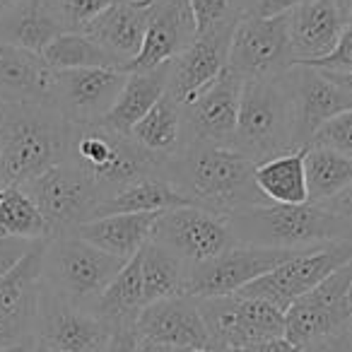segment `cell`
<instances>
[{
  "instance_id": "obj_13",
  "label": "cell",
  "mask_w": 352,
  "mask_h": 352,
  "mask_svg": "<svg viewBox=\"0 0 352 352\" xmlns=\"http://www.w3.org/2000/svg\"><path fill=\"white\" fill-rule=\"evenodd\" d=\"M297 254H302V251H280L236 244L230 251L220 254L217 258L188 268L184 294L196 299L236 294L246 285L263 278L265 273L275 270L278 265H283L285 261H289Z\"/></svg>"
},
{
  "instance_id": "obj_55",
  "label": "cell",
  "mask_w": 352,
  "mask_h": 352,
  "mask_svg": "<svg viewBox=\"0 0 352 352\" xmlns=\"http://www.w3.org/2000/svg\"><path fill=\"white\" fill-rule=\"evenodd\" d=\"M350 307H352V292H350Z\"/></svg>"
},
{
  "instance_id": "obj_44",
  "label": "cell",
  "mask_w": 352,
  "mask_h": 352,
  "mask_svg": "<svg viewBox=\"0 0 352 352\" xmlns=\"http://www.w3.org/2000/svg\"><path fill=\"white\" fill-rule=\"evenodd\" d=\"M323 73H326V70H323ZM326 75H328V78H331L336 85H340V87L345 89V92L352 97V73H326Z\"/></svg>"
},
{
  "instance_id": "obj_23",
  "label": "cell",
  "mask_w": 352,
  "mask_h": 352,
  "mask_svg": "<svg viewBox=\"0 0 352 352\" xmlns=\"http://www.w3.org/2000/svg\"><path fill=\"white\" fill-rule=\"evenodd\" d=\"M160 215L162 212H123V215L94 217L70 234L97 246L104 254L131 261L152 239Z\"/></svg>"
},
{
  "instance_id": "obj_33",
  "label": "cell",
  "mask_w": 352,
  "mask_h": 352,
  "mask_svg": "<svg viewBox=\"0 0 352 352\" xmlns=\"http://www.w3.org/2000/svg\"><path fill=\"white\" fill-rule=\"evenodd\" d=\"M0 236H15L27 241L51 239V230L44 215L20 186L3 188V206H0Z\"/></svg>"
},
{
  "instance_id": "obj_10",
  "label": "cell",
  "mask_w": 352,
  "mask_h": 352,
  "mask_svg": "<svg viewBox=\"0 0 352 352\" xmlns=\"http://www.w3.org/2000/svg\"><path fill=\"white\" fill-rule=\"evenodd\" d=\"M113 328L94 314L92 307H80L58 297L41 283L36 307L34 340L56 352H104Z\"/></svg>"
},
{
  "instance_id": "obj_11",
  "label": "cell",
  "mask_w": 352,
  "mask_h": 352,
  "mask_svg": "<svg viewBox=\"0 0 352 352\" xmlns=\"http://www.w3.org/2000/svg\"><path fill=\"white\" fill-rule=\"evenodd\" d=\"M289 15V12H287ZM287 15L251 17L241 15L230 44V65L244 80L275 78L294 65L289 49Z\"/></svg>"
},
{
  "instance_id": "obj_53",
  "label": "cell",
  "mask_w": 352,
  "mask_h": 352,
  "mask_svg": "<svg viewBox=\"0 0 352 352\" xmlns=\"http://www.w3.org/2000/svg\"><path fill=\"white\" fill-rule=\"evenodd\" d=\"M0 206H3V188H0Z\"/></svg>"
},
{
  "instance_id": "obj_41",
  "label": "cell",
  "mask_w": 352,
  "mask_h": 352,
  "mask_svg": "<svg viewBox=\"0 0 352 352\" xmlns=\"http://www.w3.org/2000/svg\"><path fill=\"white\" fill-rule=\"evenodd\" d=\"M138 350V333H135V326H123V328H116L109 340L107 350L104 352H135Z\"/></svg>"
},
{
  "instance_id": "obj_5",
  "label": "cell",
  "mask_w": 352,
  "mask_h": 352,
  "mask_svg": "<svg viewBox=\"0 0 352 352\" xmlns=\"http://www.w3.org/2000/svg\"><path fill=\"white\" fill-rule=\"evenodd\" d=\"M232 147L249 157L254 164L297 150L287 73L275 78L244 80Z\"/></svg>"
},
{
  "instance_id": "obj_8",
  "label": "cell",
  "mask_w": 352,
  "mask_h": 352,
  "mask_svg": "<svg viewBox=\"0 0 352 352\" xmlns=\"http://www.w3.org/2000/svg\"><path fill=\"white\" fill-rule=\"evenodd\" d=\"M22 191L39 208L51 236L70 234L80 225L94 220L102 203V193L92 179L70 162H60L46 169L41 176L25 184Z\"/></svg>"
},
{
  "instance_id": "obj_22",
  "label": "cell",
  "mask_w": 352,
  "mask_h": 352,
  "mask_svg": "<svg viewBox=\"0 0 352 352\" xmlns=\"http://www.w3.org/2000/svg\"><path fill=\"white\" fill-rule=\"evenodd\" d=\"M147 10H150V6L113 0L107 10L92 17L80 32L87 34L92 41H97L116 60L118 68L126 70L138 58L142 44H145Z\"/></svg>"
},
{
  "instance_id": "obj_52",
  "label": "cell",
  "mask_w": 352,
  "mask_h": 352,
  "mask_svg": "<svg viewBox=\"0 0 352 352\" xmlns=\"http://www.w3.org/2000/svg\"><path fill=\"white\" fill-rule=\"evenodd\" d=\"M123 3H140V6H150L152 0H123Z\"/></svg>"
},
{
  "instance_id": "obj_40",
  "label": "cell",
  "mask_w": 352,
  "mask_h": 352,
  "mask_svg": "<svg viewBox=\"0 0 352 352\" xmlns=\"http://www.w3.org/2000/svg\"><path fill=\"white\" fill-rule=\"evenodd\" d=\"M307 0H251L246 6L244 15L251 17H280L292 12L297 6H302Z\"/></svg>"
},
{
  "instance_id": "obj_29",
  "label": "cell",
  "mask_w": 352,
  "mask_h": 352,
  "mask_svg": "<svg viewBox=\"0 0 352 352\" xmlns=\"http://www.w3.org/2000/svg\"><path fill=\"white\" fill-rule=\"evenodd\" d=\"M193 206L182 191H176L164 179H145L118 191L116 196L99 203L97 215H123V212H166L174 208Z\"/></svg>"
},
{
  "instance_id": "obj_1",
  "label": "cell",
  "mask_w": 352,
  "mask_h": 352,
  "mask_svg": "<svg viewBox=\"0 0 352 352\" xmlns=\"http://www.w3.org/2000/svg\"><path fill=\"white\" fill-rule=\"evenodd\" d=\"M254 169V162L234 147L188 140L176 155L166 157L164 182L196 208L227 217L241 208L270 203L256 186Z\"/></svg>"
},
{
  "instance_id": "obj_6",
  "label": "cell",
  "mask_w": 352,
  "mask_h": 352,
  "mask_svg": "<svg viewBox=\"0 0 352 352\" xmlns=\"http://www.w3.org/2000/svg\"><path fill=\"white\" fill-rule=\"evenodd\" d=\"M126 263L75 234H58L44 246L41 283L68 302L92 307Z\"/></svg>"
},
{
  "instance_id": "obj_24",
  "label": "cell",
  "mask_w": 352,
  "mask_h": 352,
  "mask_svg": "<svg viewBox=\"0 0 352 352\" xmlns=\"http://www.w3.org/2000/svg\"><path fill=\"white\" fill-rule=\"evenodd\" d=\"M166 94V63L145 73H128L126 85L111 111L104 116V126L121 135H131L135 123Z\"/></svg>"
},
{
  "instance_id": "obj_27",
  "label": "cell",
  "mask_w": 352,
  "mask_h": 352,
  "mask_svg": "<svg viewBox=\"0 0 352 352\" xmlns=\"http://www.w3.org/2000/svg\"><path fill=\"white\" fill-rule=\"evenodd\" d=\"M63 32L60 22L51 15L41 0H27L22 8L0 20V41L36 56L44 54L46 46Z\"/></svg>"
},
{
  "instance_id": "obj_54",
  "label": "cell",
  "mask_w": 352,
  "mask_h": 352,
  "mask_svg": "<svg viewBox=\"0 0 352 352\" xmlns=\"http://www.w3.org/2000/svg\"><path fill=\"white\" fill-rule=\"evenodd\" d=\"M350 20H352V0H350Z\"/></svg>"
},
{
  "instance_id": "obj_51",
  "label": "cell",
  "mask_w": 352,
  "mask_h": 352,
  "mask_svg": "<svg viewBox=\"0 0 352 352\" xmlns=\"http://www.w3.org/2000/svg\"><path fill=\"white\" fill-rule=\"evenodd\" d=\"M186 352H220L215 347H196V350H186Z\"/></svg>"
},
{
  "instance_id": "obj_56",
  "label": "cell",
  "mask_w": 352,
  "mask_h": 352,
  "mask_svg": "<svg viewBox=\"0 0 352 352\" xmlns=\"http://www.w3.org/2000/svg\"><path fill=\"white\" fill-rule=\"evenodd\" d=\"M0 188H3V182H0Z\"/></svg>"
},
{
  "instance_id": "obj_7",
  "label": "cell",
  "mask_w": 352,
  "mask_h": 352,
  "mask_svg": "<svg viewBox=\"0 0 352 352\" xmlns=\"http://www.w3.org/2000/svg\"><path fill=\"white\" fill-rule=\"evenodd\" d=\"M210 347L246 350L256 342L285 338V311L263 299L227 294L198 299Z\"/></svg>"
},
{
  "instance_id": "obj_9",
  "label": "cell",
  "mask_w": 352,
  "mask_h": 352,
  "mask_svg": "<svg viewBox=\"0 0 352 352\" xmlns=\"http://www.w3.org/2000/svg\"><path fill=\"white\" fill-rule=\"evenodd\" d=\"M350 261L352 241H336V244L302 251V254L285 261L283 265H278L275 270L265 273L263 278L246 285L236 294L263 299V302L278 307L280 311H287L299 297L311 292L318 283H323L328 275L336 273L342 265H347Z\"/></svg>"
},
{
  "instance_id": "obj_20",
  "label": "cell",
  "mask_w": 352,
  "mask_h": 352,
  "mask_svg": "<svg viewBox=\"0 0 352 352\" xmlns=\"http://www.w3.org/2000/svg\"><path fill=\"white\" fill-rule=\"evenodd\" d=\"M135 333L138 340L157 342L176 350L210 347L198 299L188 294L147 304L135 321Z\"/></svg>"
},
{
  "instance_id": "obj_43",
  "label": "cell",
  "mask_w": 352,
  "mask_h": 352,
  "mask_svg": "<svg viewBox=\"0 0 352 352\" xmlns=\"http://www.w3.org/2000/svg\"><path fill=\"white\" fill-rule=\"evenodd\" d=\"M241 352H297V347L287 340V338H273V340L256 342V345L246 347Z\"/></svg>"
},
{
  "instance_id": "obj_19",
  "label": "cell",
  "mask_w": 352,
  "mask_h": 352,
  "mask_svg": "<svg viewBox=\"0 0 352 352\" xmlns=\"http://www.w3.org/2000/svg\"><path fill=\"white\" fill-rule=\"evenodd\" d=\"M198 39L191 0H152L147 10L145 44L126 73H145L164 65Z\"/></svg>"
},
{
  "instance_id": "obj_38",
  "label": "cell",
  "mask_w": 352,
  "mask_h": 352,
  "mask_svg": "<svg viewBox=\"0 0 352 352\" xmlns=\"http://www.w3.org/2000/svg\"><path fill=\"white\" fill-rule=\"evenodd\" d=\"M39 241L15 239V236H0V280L6 278Z\"/></svg>"
},
{
  "instance_id": "obj_42",
  "label": "cell",
  "mask_w": 352,
  "mask_h": 352,
  "mask_svg": "<svg viewBox=\"0 0 352 352\" xmlns=\"http://www.w3.org/2000/svg\"><path fill=\"white\" fill-rule=\"evenodd\" d=\"M321 206H326L328 210L338 212L340 217H345L347 222L352 225V184L345 188V191H340L336 198H331L328 203H321Z\"/></svg>"
},
{
  "instance_id": "obj_12",
  "label": "cell",
  "mask_w": 352,
  "mask_h": 352,
  "mask_svg": "<svg viewBox=\"0 0 352 352\" xmlns=\"http://www.w3.org/2000/svg\"><path fill=\"white\" fill-rule=\"evenodd\" d=\"M152 241L176 254L188 268L208 263L236 246L227 217L196 206L162 212L155 225Z\"/></svg>"
},
{
  "instance_id": "obj_25",
  "label": "cell",
  "mask_w": 352,
  "mask_h": 352,
  "mask_svg": "<svg viewBox=\"0 0 352 352\" xmlns=\"http://www.w3.org/2000/svg\"><path fill=\"white\" fill-rule=\"evenodd\" d=\"M254 182L258 191L275 206H304V203H309L304 147L256 164Z\"/></svg>"
},
{
  "instance_id": "obj_17",
  "label": "cell",
  "mask_w": 352,
  "mask_h": 352,
  "mask_svg": "<svg viewBox=\"0 0 352 352\" xmlns=\"http://www.w3.org/2000/svg\"><path fill=\"white\" fill-rule=\"evenodd\" d=\"M118 68H82L56 73L54 107L68 123H102L126 85Z\"/></svg>"
},
{
  "instance_id": "obj_47",
  "label": "cell",
  "mask_w": 352,
  "mask_h": 352,
  "mask_svg": "<svg viewBox=\"0 0 352 352\" xmlns=\"http://www.w3.org/2000/svg\"><path fill=\"white\" fill-rule=\"evenodd\" d=\"M36 345V340H27V342H20V345H10V347H3L0 352H32Z\"/></svg>"
},
{
  "instance_id": "obj_48",
  "label": "cell",
  "mask_w": 352,
  "mask_h": 352,
  "mask_svg": "<svg viewBox=\"0 0 352 352\" xmlns=\"http://www.w3.org/2000/svg\"><path fill=\"white\" fill-rule=\"evenodd\" d=\"M251 0H234V6H236V10L241 12V15H244V10H246V6H249Z\"/></svg>"
},
{
  "instance_id": "obj_3",
  "label": "cell",
  "mask_w": 352,
  "mask_h": 352,
  "mask_svg": "<svg viewBox=\"0 0 352 352\" xmlns=\"http://www.w3.org/2000/svg\"><path fill=\"white\" fill-rule=\"evenodd\" d=\"M236 244L280 251H311L352 241V225L326 206H251L227 215Z\"/></svg>"
},
{
  "instance_id": "obj_35",
  "label": "cell",
  "mask_w": 352,
  "mask_h": 352,
  "mask_svg": "<svg viewBox=\"0 0 352 352\" xmlns=\"http://www.w3.org/2000/svg\"><path fill=\"white\" fill-rule=\"evenodd\" d=\"M307 147H326V150L352 157V109L323 123Z\"/></svg>"
},
{
  "instance_id": "obj_26",
  "label": "cell",
  "mask_w": 352,
  "mask_h": 352,
  "mask_svg": "<svg viewBox=\"0 0 352 352\" xmlns=\"http://www.w3.org/2000/svg\"><path fill=\"white\" fill-rule=\"evenodd\" d=\"M94 314L102 316L116 331L123 326H135L138 316L145 309V292H142V270L140 251L121 268V273L109 283L102 297L92 304Z\"/></svg>"
},
{
  "instance_id": "obj_14",
  "label": "cell",
  "mask_w": 352,
  "mask_h": 352,
  "mask_svg": "<svg viewBox=\"0 0 352 352\" xmlns=\"http://www.w3.org/2000/svg\"><path fill=\"white\" fill-rule=\"evenodd\" d=\"M352 261L299 297L285 311V338L294 347L328 336L352 321Z\"/></svg>"
},
{
  "instance_id": "obj_16",
  "label": "cell",
  "mask_w": 352,
  "mask_h": 352,
  "mask_svg": "<svg viewBox=\"0 0 352 352\" xmlns=\"http://www.w3.org/2000/svg\"><path fill=\"white\" fill-rule=\"evenodd\" d=\"M244 78L227 65L208 87H203L188 104H184V131L188 140L232 147L239 121V104Z\"/></svg>"
},
{
  "instance_id": "obj_49",
  "label": "cell",
  "mask_w": 352,
  "mask_h": 352,
  "mask_svg": "<svg viewBox=\"0 0 352 352\" xmlns=\"http://www.w3.org/2000/svg\"><path fill=\"white\" fill-rule=\"evenodd\" d=\"M32 352H56V350H51V347H46V345H41V342H36L34 350H32Z\"/></svg>"
},
{
  "instance_id": "obj_37",
  "label": "cell",
  "mask_w": 352,
  "mask_h": 352,
  "mask_svg": "<svg viewBox=\"0 0 352 352\" xmlns=\"http://www.w3.org/2000/svg\"><path fill=\"white\" fill-rule=\"evenodd\" d=\"M302 65H309V68H316V70H326V73H352V20L345 25L336 49H333L331 54L323 56V58H318V60H311V63H302Z\"/></svg>"
},
{
  "instance_id": "obj_2",
  "label": "cell",
  "mask_w": 352,
  "mask_h": 352,
  "mask_svg": "<svg viewBox=\"0 0 352 352\" xmlns=\"http://www.w3.org/2000/svg\"><path fill=\"white\" fill-rule=\"evenodd\" d=\"M70 123L49 102H0V182L25 186L68 157Z\"/></svg>"
},
{
  "instance_id": "obj_15",
  "label": "cell",
  "mask_w": 352,
  "mask_h": 352,
  "mask_svg": "<svg viewBox=\"0 0 352 352\" xmlns=\"http://www.w3.org/2000/svg\"><path fill=\"white\" fill-rule=\"evenodd\" d=\"M241 15L198 34L193 44L166 60V97L179 107L188 104L203 87L212 82L230 60V44Z\"/></svg>"
},
{
  "instance_id": "obj_36",
  "label": "cell",
  "mask_w": 352,
  "mask_h": 352,
  "mask_svg": "<svg viewBox=\"0 0 352 352\" xmlns=\"http://www.w3.org/2000/svg\"><path fill=\"white\" fill-rule=\"evenodd\" d=\"M191 8H193V15H196L198 34H206L212 27L241 15L236 10L234 0H191Z\"/></svg>"
},
{
  "instance_id": "obj_45",
  "label": "cell",
  "mask_w": 352,
  "mask_h": 352,
  "mask_svg": "<svg viewBox=\"0 0 352 352\" xmlns=\"http://www.w3.org/2000/svg\"><path fill=\"white\" fill-rule=\"evenodd\" d=\"M135 352H186V350H176V347H166V345H157V342L138 340V350Z\"/></svg>"
},
{
  "instance_id": "obj_30",
  "label": "cell",
  "mask_w": 352,
  "mask_h": 352,
  "mask_svg": "<svg viewBox=\"0 0 352 352\" xmlns=\"http://www.w3.org/2000/svg\"><path fill=\"white\" fill-rule=\"evenodd\" d=\"M140 270H142V292L145 307L160 299L179 297L186 287L188 265L176 254L164 249L157 241H147L140 249Z\"/></svg>"
},
{
  "instance_id": "obj_39",
  "label": "cell",
  "mask_w": 352,
  "mask_h": 352,
  "mask_svg": "<svg viewBox=\"0 0 352 352\" xmlns=\"http://www.w3.org/2000/svg\"><path fill=\"white\" fill-rule=\"evenodd\" d=\"M297 352H352V321L318 340L297 347Z\"/></svg>"
},
{
  "instance_id": "obj_32",
  "label": "cell",
  "mask_w": 352,
  "mask_h": 352,
  "mask_svg": "<svg viewBox=\"0 0 352 352\" xmlns=\"http://www.w3.org/2000/svg\"><path fill=\"white\" fill-rule=\"evenodd\" d=\"M41 58L54 73L82 68H118V63L87 34L82 32H63L44 49ZM121 70V68H118Z\"/></svg>"
},
{
  "instance_id": "obj_21",
  "label": "cell",
  "mask_w": 352,
  "mask_h": 352,
  "mask_svg": "<svg viewBox=\"0 0 352 352\" xmlns=\"http://www.w3.org/2000/svg\"><path fill=\"white\" fill-rule=\"evenodd\" d=\"M294 63H311L336 49L350 15L336 0H307L287 15Z\"/></svg>"
},
{
  "instance_id": "obj_46",
  "label": "cell",
  "mask_w": 352,
  "mask_h": 352,
  "mask_svg": "<svg viewBox=\"0 0 352 352\" xmlns=\"http://www.w3.org/2000/svg\"><path fill=\"white\" fill-rule=\"evenodd\" d=\"M25 3L27 0H0V20L10 15L12 10H17V8H22Z\"/></svg>"
},
{
  "instance_id": "obj_31",
  "label": "cell",
  "mask_w": 352,
  "mask_h": 352,
  "mask_svg": "<svg viewBox=\"0 0 352 352\" xmlns=\"http://www.w3.org/2000/svg\"><path fill=\"white\" fill-rule=\"evenodd\" d=\"M309 203H328L352 184V157L326 147H304Z\"/></svg>"
},
{
  "instance_id": "obj_4",
  "label": "cell",
  "mask_w": 352,
  "mask_h": 352,
  "mask_svg": "<svg viewBox=\"0 0 352 352\" xmlns=\"http://www.w3.org/2000/svg\"><path fill=\"white\" fill-rule=\"evenodd\" d=\"M65 162L85 171L107 201L138 182L164 179L166 157L142 150L131 135H121L104 123H70Z\"/></svg>"
},
{
  "instance_id": "obj_28",
  "label": "cell",
  "mask_w": 352,
  "mask_h": 352,
  "mask_svg": "<svg viewBox=\"0 0 352 352\" xmlns=\"http://www.w3.org/2000/svg\"><path fill=\"white\" fill-rule=\"evenodd\" d=\"M131 138L157 157H171L186 142L184 131V111L169 97H162L131 131Z\"/></svg>"
},
{
  "instance_id": "obj_34",
  "label": "cell",
  "mask_w": 352,
  "mask_h": 352,
  "mask_svg": "<svg viewBox=\"0 0 352 352\" xmlns=\"http://www.w3.org/2000/svg\"><path fill=\"white\" fill-rule=\"evenodd\" d=\"M65 32H80L92 17L107 10L113 0H41Z\"/></svg>"
},
{
  "instance_id": "obj_50",
  "label": "cell",
  "mask_w": 352,
  "mask_h": 352,
  "mask_svg": "<svg viewBox=\"0 0 352 352\" xmlns=\"http://www.w3.org/2000/svg\"><path fill=\"white\" fill-rule=\"evenodd\" d=\"M336 3H338V6L342 8V10L347 12V15H350V0H336Z\"/></svg>"
},
{
  "instance_id": "obj_18",
  "label": "cell",
  "mask_w": 352,
  "mask_h": 352,
  "mask_svg": "<svg viewBox=\"0 0 352 352\" xmlns=\"http://www.w3.org/2000/svg\"><path fill=\"white\" fill-rule=\"evenodd\" d=\"M289 94L294 111V145L307 147L316 131L333 116L352 109V97L328 78L323 70L309 65H292L287 70Z\"/></svg>"
}]
</instances>
